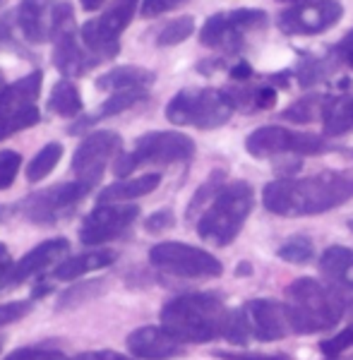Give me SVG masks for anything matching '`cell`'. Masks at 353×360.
<instances>
[{"mask_svg": "<svg viewBox=\"0 0 353 360\" xmlns=\"http://www.w3.org/2000/svg\"><path fill=\"white\" fill-rule=\"evenodd\" d=\"M72 360H132L130 356H123L118 351H84Z\"/></svg>", "mask_w": 353, "mask_h": 360, "instance_id": "cell-45", "label": "cell"}, {"mask_svg": "<svg viewBox=\"0 0 353 360\" xmlns=\"http://www.w3.org/2000/svg\"><path fill=\"white\" fill-rule=\"evenodd\" d=\"M149 262L156 269L181 278H214V276H222L224 271L222 262L212 252L178 240L154 245L149 250Z\"/></svg>", "mask_w": 353, "mask_h": 360, "instance_id": "cell-9", "label": "cell"}, {"mask_svg": "<svg viewBox=\"0 0 353 360\" xmlns=\"http://www.w3.org/2000/svg\"><path fill=\"white\" fill-rule=\"evenodd\" d=\"M44 72L34 70V72L25 75L13 84H5L0 89V120H8L13 115L27 111V108L37 106V98L41 94Z\"/></svg>", "mask_w": 353, "mask_h": 360, "instance_id": "cell-19", "label": "cell"}, {"mask_svg": "<svg viewBox=\"0 0 353 360\" xmlns=\"http://www.w3.org/2000/svg\"><path fill=\"white\" fill-rule=\"evenodd\" d=\"M39 120H41V115H39L37 106L27 108V111L17 113V115H13V118H8V120H0V142H3V139H8V137H13V135H17V132L27 130V127L37 125Z\"/></svg>", "mask_w": 353, "mask_h": 360, "instance_id": "cell-35", "label": "cell"}, {"mask_svg": "<svg viewBox=\"0 0 353 360\" xmlns=\"http://www.w3.org/2000/svg\"><path fill=\"white\" fill-rule=\"evenodd\" d=\"M351 315H353V305H351Z\"/></svg>", "mask_w": 353, "mask_h": 360, "instance_id": "cell-52", "label": "cell"}, {"mask_svg": "<svg viewBox=\"0 0 353 360\" xmlns=\"http://www.w3.org/2000/svg\"><path fill=\"white\" fill-rule=\"evenodd\" d=\"M51 0H20L17 13V29L29 44L51 41V22H53Z\"/></svg>", "mask_w": 353, "mask_h": 360, "instance_id": "cell-20", "label": "cell"}, {"mask_svg": "<svg viewBox=\"0 0 353 360\" xmlns=\"http://www.w3.org/2000/svg\"><path fill=\"white\" fill-rule=\"evenodd\" d=\"M329 101H332V96H322V94L305 96V98H300V101L291 103L286 111H281V118L291 120V123H298V125L312 123V120H317V118L325 120Z\"/></svg>", "mask_w": 353, "mask_h": 360, "instance_id": "cell-27", "label": "cell"}, {"mask_svg": "<svg viewBox=\"0 0 353 360\" xmlns=\"http://www.w3.org/2000/svg\"><path fill=\"white\" fill-rule=\"evenodd\" d=\"M279 3H291V5H303V3H315V0H279Z\"/></svg>", "mask_w": 353, "mask_h": 360, "instance_id": "cell-49", "label": "cell"}, {"mask_svg": "<svg viewBox=\"0 0 353 360\" xmlns=\"http://www.w3.org/2000/svg\"><path fill=\"white\" fill-rule=\"evenodd\" d=\"M140 217V207L132 205H99L91 209L79 226V240L84 245H103L125 233Z\"/></svg>", "mask_w": 353, "mask_h": 360, "instance_id": "cell-15", "label": "cell"}, {"mask_svg": "<svg viewBox=\"0 0 353 360\" xmlns=\"http://www.w3.org/2000/svg\"><path fill=\"white\" fill-rule=\"evenodd\" d=\"M252 188L245 180H236L219 190L212 205L200 214L198 233L202 240L212 243L217 248H226L240 233L245 219L252 212Z\"/></svg>", "mask_w": 353, "mask_h": 360, "instance_id": "cell-4", "label": "cell"}, {"mask_svg": "<svg viewBox=\"0 0 353 360\" xmlns=\"http://www.w3.org/2000/svg\"><path fill=\"white\" fill-rule=\"evenodd\" d=\"M291 332L286 305L274 300H250L243 310L231 312L226 339L233 344H245L248 336L259 341H276Z\"/></svg>", "mask_w": 353, "mask_h": 360, "instance_id": "cell-8", "label": "cell"}, {"mask_svg": "<svg viewBox=\"0 0 353 360\" xmlns=\"http://www.w3.org/2000/svg\"><path fill=\"white\" fill-rule=\"evenodd\" d=\"M286 315L291 332L317 334L337 327L346 312V303L332 288L315 278H296L286 286Z\"/></svg>", "mask_w": 353, "mask_h": 360, "instance_id": "cell-3", "label": "cell"}, {"mask_svg": "<svg viewBox=\"0 0 353 360\" xmlns=\"http://www.w3.org/2000/svg\"><path fill=\"white\" fill-rule=\"evenodd\" d=\"M51 41H53V65L65 79L82 77L89 70L101 65V63L84 49L82 39H79V32H75V27L51 34Z\"/></svg>", "mask_w": 353, "mask_h": 360, "instance_id": "cell-16", "label": "cell"}, {"mask_svg": "<svg viewBox=\"0 0 353 360\" xmlns=\"http://www.w3.org/2000/svg\"><path fill=\"white\" fill-rule=\"evenodd\" d=\"M245 149L255 159H267V156H279V154L317 156L329 152L332 147L322 137L310 135V132H291L276 125H264L257 127L252 135H248Z\"/></svg>", "mask_w": 353, "mask_h": 360, "instance_id": "cell-12", "label": "cell"}, {"mask_svg": "<svg viewBox=\"0 0 353 360\" xmlns=\"http://www.w3.org/2000/svg\"><path fill=\"white\" fill-rule=\"evenodd\" d=\"M222 180H224V171H214L212 176L200 185V190L195 193V197L190 200V207H188V219H190V221H193L200 212H205V209L212 205V200L219 195V190L224 188Z\"/></svg>", "mask_w": 353, "mask_h": 360, "instance_id": "cell-32", "label": "cell"}, {"mask_svg": "<svg viewBox=\"0 0 353 360\" xmlns=\"http://www.w3.org/2000/svg\"><path fill=\"white\" fill-rule=\"evenodd\" d=\"M22 166V156L13 149H3L0 152V190H8L15 183L17 173Z\"/></svg>", "mask_w": 353, "mask_h": 360, "instance_id": "cell-36", "label": "cell"}, {"mask_svg": "<svg viewBox=\"0 0 353 360\" xmlns=\"http://www.w3.org/2000/svg\"><path fill=\"white\" fill-rule=\"evenodd\" d=\"M120 149H123V139H120L118 132H111V130L89 132V135L79 142L77 152L72 156V171H75V176H77L75 180H82V183L94 188L103 178V171H106L108 161H111L113 156H120Z\"/></svg>", "mask_w": 353, "mask_h": 360, "instance_id": "cell-13", "label": "cell"}, {"mask_svg": "<svg viewBox=\"0 0 353 360\" xmlns=\"http://www.w3.org/2000/svg\"><path fill=\"white\" fill-rule=\"evenodd\" d=\"M161 183V176L159 173H147V176H140V178H125V180H118V183L108 185L99 193V205H115V202H130V200H137V197H144L149 193H154Z\"/></svg>", "mask_w": 353, "mask_h": 360, "instance_id": "cell-23", "label": "cell"}, {"mask_svg": "<svg viewBox=\"0 0 353 360\" xmlns=\"http://www.w3.org/2000/svg\"><path fill=\"white\" fill-rule=\"evenodd\" d=\"M312 255H315V248H312L310 238H305V236H293L291 240H286L279 248V257L286 259V262H293V264L310 262Z\"/></svg>", "mask_w": 353, "mask_h": 360, "instance_id": "cell-34", "label": "cell"}, {"mask_svg": "<svg viewBox=\"0 0 353 360\" xmlns=\"http://www.w3.org/2000/svg\"><path fill=\"white\" fill-rule=\"evenodd\" d=\"M188 0H142V8H140V15L142 17H159V15H166V13H173V10L183 8Z\"/></svg>", "mask_w": 353, "mask_h": 360, "instance_id": "cell-40", "label": "cell"}, {"mask_svg": "<svg viewBox=\"0 0 353 360\" xmlns=\"http://www.w3.org/2000/svg\"><path fill=\"white\" fill-rule=\"evenodd\" d=\"M156 75L152 70L140 65H118L101 77H96V89L101 91H127V89H149L154 84Z\"/></svg>", "mask_w": 353, "mask_h": 360, "instance_id": "cell-22", "label": "cell"}, {"mask_svg": "<svg viewBox=\"0 0 353 360\" xmlns=\"http://www.w3.org/2000/svg\"><path fill=\"white\" fill-rule=\"evenodd\" d=\"M334 56H337L339 60H344L346 65L353 70V29L337 44V49H334Z\"/></svg>", "mask_w": 353, "mask_h": 360, "instance_id": "cell-44", "label": "cell"}, {"mask_svg": "<svg viewBox=\"0 0 353 360\" xmlns=\"http://www.w3.org/2000/svg\"><path fill=\"white\" fill-rule=\"evenodd\" d=\"M233 108H240L243 113L267 111L276 103V91L271 86H240V89L226 91Z\"/></svg>", "mask_w": 353, "mask_h": 360, "instance_id": "cell-26", "label": "cell"}, {"mask_svg": "<svg viewBox=\"0 0 353 360\" xmlns=\"http://www.w3.org/2000/svg\"><path fill=\"white\" fill-rule=\"evenodd\" d=\"M140 0H111L96 20H86L79 27V39L84 49L99 63L111 60L120 53V34L125 32L127 25L137 13Z\"/></svg>", "mask_w": 353, "mask_h": 360, "instance_id": "cell-7", "label": "cell"}, {"mask_svg": "<svg viewBox=\"0 0 353 360\" xmlns=\"http://www.w3.org/2000/svg\"><path fill=\"white\" fill-rule=\"evenodd\" d=\"M325 132L327 135L353 132V98L332 96L325 113Z\"/></svg>", "mask_w": 353, "mask_h": 360, "instance_id": "cell-29", "label": "cell"}, {"mask_svg": "<svg viewBox=\"0 0 353 360\" xmlns=\"http://www.w3.org/2000/svg\"><path fill=\"white\" fill-rule=\"evenodd\" d=\"M233 111L226 89H183L169 101L166 118L178 127L217 130L229 123Z\"/></svg>", "mask_w": 353, "mask_h": 360, "instance_id": "cell-5", "label": "cell"}, {"mask_svg": "<svg viewBox=\"0 0 353 360\" xmlns=\"http://www.w3.org/2000/svg\"><path fill=\"white\" fill-rule=\"evenodd\" d=\"M79 3H82V8L86 10V13H94V10H99L106 0H79Z\"/></svg>", "mask_w": 353, "mask_h": 360, "instance_id": "cell-48", "label": "cell"}, {"mask_svg": "<svg viewBox=\"0 0 353 360\" xmlns=\"http://www.w3.org/2000/svg\"><path fill=\"white\" fill-rule=\"evenodd\" d=\"M115 262V252L108 248H94V250H86L82 255H75V257L65 259L53 269V278L58 281H75V278L91 274L96 269H103V266L113 264Z\"/></svg>", "mask_w": 353, "mask_h": 360, "instance_id": "cell-21", "label": "cell"}, {"mask_svg": "<svg viewBox=\"0 0 353 360\" xmlns=\"http://www.w3.org/2000/svg\"><path fill=\"white\" fill-rule=\"evenodd\" d=\"M353 200V173L325 171L310 178H281L264 185L262 202L279 217H312Z\"/></svg>", "mask_w": 353, "mask_h": 360, "instance_id": "cell-1", "label": "cell"}, {"mask_svg": "<svg viewBox=\"0 0 353 360\" xmlns=\"http://www.w3.org/2000/svg\"><path fill=\"white\" fill-rule=\"evenodd\" d=\"M5 3H8V0H0V8H3V5H5Z\"/></svg>", "mask_w": 353, "mask_h": 360, "instance_id": "cell-51", "label": "cell"}, {"mask_svg": "<svg viewBox=\"0 0 353 360\" xmlns=\"http://www.w3.org/2000/svg\"><path fill=\"white\" fill-rule=\"evenodd\" d=\"M106 286H108L106 278H91V281L72 283L68 291L60 293L56 310H72V307H79V305L89 303V300L99 298V295L106 291Z\"/></svg>", "mask_w": 353, "mask_h": 360, "instance_id": "cell-28", "label": "cell"}, {"mask_svg": "<svg viewBox=\"0 0 353 360\" xmlns=\"http://www.w3.org/2000/svg\"><path fill=\"white\" fill-rule=\"evenodd\" d=\"M195 34V20L193 17H176V20H171L169 25L161 29L159 34H156V46H161V49H169V46H178L183 41H188L190 37Z\"/></svg>", "mask_w": 353, "mask_h": 360, "instance_id": "cell-31", "label": "cell"}, {"mask_svg": "<svg viewBox=\"0 0 353 360\" xmlns=\"http://www.w3.org/2000/svg\"><path fill=\"white\" fill-rule=\"evenodd\" d=\"M70 250V243L65 238H53V240H44L41 245H37L34 250H29L22 259H17L10 269V274L5 276L3 281V288H15L20 283H25L27 278L37 276L39 271H44L46 266L56 264L63 255Z\"/></svg>", "mask_w": 353, "mask_h": 360, "instance_id": "cell-17", "label": "cell"}, {"mask_svg": "<svg viewBox=\"0 0 353 360\" xmlns=\"http://www.w3.org/2000/svg\"><path fill=\"white\" fill-rule=\"evenodd\" d=\"M173 224H176V217H173L171 209H161V212L152 214V217L144 221V229H147V233H161V231L171 229Z\"/></svg>", "mask_w": 353, "mask_h": 360, "instance_id": "cell-42", "label": "cell"}, {"mask_svg": "<svg viewBox=\"0 0 353 360\" xmlns=\"http://www.w3.org/2000/svg\"><path fill=\"white\" fill-rule=\"evenodd\" d=\"M222 360H291L286 353H250V351H217Z\"/></svg>", "mask_w": 353, "mask_h": 360, "instance_id": "cell-41", "label": "cell"}, {"mask_svg": "<svg viewBox=\"0 0 353 360\" xmlns=\"http://www.w3.org/2000/svg\"><path fill=\"white\" fill-rule=\"evenodd\" d=\"M13 255H10V250L5 243H0V283L5 281V276L10 274V269H13Z\"/></svg>", "mask_w": 353, "mask_h": 360, "instance_id": "cell-46", "label": "cell"}, {"mask_svg": "<svg viewBox=\"0 0 353 360\" xmlns=\"http://www.w3.org/2000/svg\"><path fill=\"white\" fill-rule=\"evenodd\" d=\"M231 312L214 293L178 295L161 307V327L181 344H207L226 336Z\"/></svg>", "mask_w": 353, "mask_h": 360, "instance_id": "cell-2", "label": "cell"}, {"mask_svg": "<svg viewBox=\"0 0 353 360\" xmlns=\"http://www.w3.org/2000/svg\"><path fill=\"white\" fill-rule=\"evenodd\" d=\"M32 307L34 303H29V300H15V303L0 305V327H8V324L25 319L32 312Z\"/></svg>", "mask_w": 353, "mask_h": 360, "instance_id": "cell-38", "label": "cell"}, {"mask_svg": "<svg viewBox=\"0 0 353 360\" xmlns=\"http://www.w3.org/2000/svg\"><path fill=\"white\" fill-rule=\"evenodd\" d=\"M49 111L60 115V118H79L84 111V101H82V94H79L77 84L70 82V79H58L51 89V96H49Z\"/></svg>", "mask_w": 353, "mask_h": 360, "instance_id": "cell-25", "label": "cell"}, {"mask_svg": "<svg viewBox=\"0 0 353 360\" xmlns=\"http://www.w3.org/2000/svg\"><path fill=\"white\" fill-rule=\"evenodd\" d=\"M195 154V142L183 132L166 130V132H147L135 142V149L120 154L113 164V173L120 180L130 178L132 171L140 166H166L188 161Z\"/></svg>", "mask_w": 353, "mask_h": 360, "instance_id": "cell-6", "label": "cell"}, {"mask_svg": "<svg viewBox=\"0 0 353 360\" xmlns=\"http://www.w3.org/2000/svg\"><path fill=\"white\" fill-rule=\"evenodd\" d=\"M320 269L332 283L353 291V250L341 245L327 248L320 259Z\"/></svg>", "mask_w": 353, "mask_h": 360, "instance_id": "cell-24", "label": "cell"}, {"mask_svg": "<svg viewBox=\"0 0 353 360\" xmlns=\"http://www.w3.org/2000/svg\"><path fill=\"white\" fill-rule=\"evenodd\" d=\"M344 17V8L337 0H315V3L293 5L276 17V27L286 37H312L332 29Z\"/></svg>", "mask_w": 353, "mask_h": 360, "instance_id": "cell-14", "label": "cell"}, {"mask_svg": "<svg viewBox=\"0 0 353 360\" xmlns=\"http://www.w3.org/2000/svg\"><path fill=\"white\" fill-rule=\"evenodd\" d=\"M89 190L91 185L82 183V180H72V183H60L53 185V188L37 190V193H32L20 202V212L27 221L39 226H51L60 221L63 217H68L89 195Z\"/></svg>", "mask_w": 353, "mask_h": 360, "instance_id": "cell-11", "label": "cell"}, {"mask_svg": "<svg viewBox=\"0 0 353 360\" xmlns=\"http://www.w3.org/2000/svg\"><path fill=\"white\" fill-rule=\"evenodd\" d=\"M15 27H17V13L0 15V51L15 44Z\"/></svg>", "mask_w": 353, "mask_h": 360, "instance_id": "cell-43", "label": "cell"}, {"mask_svg": "<svg viewBox=\"0 0 353 360\" xmlns=\"http://www.w3.org/2000/svg\"><path fill=\"white\" fill-rule=\"evenodd\" d=\"M5 360H72V358L46 346H27V348H17Z\"/></svg>", "mask_w": 353, "mask_h": 360, "instance_id": "cell-37", "label": "cell"}, {"mask_svg": "<svg viewBox=\"0 0 353 360\" xmlns=\"http://www.w3.org/2000/svg\"><path fill=\"white\" fill-rule=\"evenodd\" d=\"M63 159V144L60 142H51L29 161L27 168V180L29 183H41L44 178H49L53 173V168L58 166V161Z\"/></svg>", "mask_w": 353, "mask_h": 360, "instance_id": "cell-30", "label": "cell"}, {"mask_svg": "<svg viewBox=\"0 0 353 360\" xmlns=\"http://www.w3.org/2000/svg\"><path fill=\"white\" fill-rule=\"evenodd\" d=\"M267 27V13L264 10L240 8L231 10V13H217L205 22L200 29V44L214 51H226L233 53L243 46L248 32H257V29Z\"/></svg>", "mask_w": 353, "mask_h": 360, "instance_id": "cell-10", "label": "cell"}, {"mask_svg": "<svg viewBox=\"0 0 353 360\" xmlns=\"http://www.w3.org/2000/svg\"><path fill=\"white\" fill-rule=\"evenodd\" d=\"M332 58H315V56L303 58V63H300L298 70L293 72L298 79V84L300 86H312V84L320 82V79H325L329 75V63H332Z\"/></svg>", "mask_w": 353, "mask_h": 360, "instance_id": "cell-33", "label": "cell"}, {"mask_svg": "<svg viewBox=\"0 0 353 360\" xmlns=\"http://www.w3.org/2000/svg\"><path fill=\"white\" fill-rule=\"evenodd\" d=\"M353 346V324L349 329H344L341 334H337V336H332L329 341H322V353H325L327 358H337V356H341V353L346 351V348H351Z\"/></svg>", "mask_w": 353, "mask_h": 360, "instance_id": "cell-39", "label": "cell"}, {"mask_svg": "<svg viewBox=\"0 0 353 360\" xmlns=\"http://www.w3.org/2000/svg\"><path fill=\"white\" fill-rule=\"evenodd\" d=\"M231 77H233L236 82H243V79H250V77H252V68L248 65L245 60L236 63V65L231 68Z\"/></svg>", "mask_w": 353, "mask_h": 360, "instance_id": "cell-47", "label": "cell"}, {"mask_svg": "<svg viewBox=\"0 0 353 360\" xmlns=\"http://www.w3.org/2000/svg\"><path fill=\"white\" fill-rule=\"evenodd\" d=\"M127 351L140 360H169L185 351L178 339L166 332L164 327H140L125 339Z\"/></svg>", "mask_w": 353, "mask_h": 360, "instance_id": "cell-18", "label": "cell"}, {"mask_svg": "<svg viewBox=\"0 0 353 360\" xmlns=\"http://www.w3.org/2000/svg\"><path fill=\"white\" fill-rule=\"evenodd\" d=\"M3 86H5V84H3V72H0V89H3Z\"/></svg>", "mask_w": 353, "mask_h": 360, "instance_id": "cell-50", "label": "cell"}]
</instances>
